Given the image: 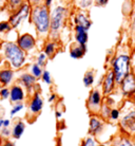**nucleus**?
Segmentation results:
<instances>
[{"label":"nucleus","mask_w":135,"mask_h":146,"mask_svg":"<svg viewBox=\"0 0 135 146\" xmlns=\"http://www.w3.org/2000/svg\"><path fill=\"white\" fill-rule=\"evenodd\" d=\"M51 7L52 9L50 10L51 22H50L49 38L59 40L62 30L65 29L67 23L69 22V19L72 16L74 7H70L68 4L57 3L56 5Z\"/></svg>","instance_id":"1"},{"label":"nucleus","mask_w":135,"mask_h":146,"mask_svg":"<svg viewBox=\"0 0 135 146\" xmlns=\"http://www.w3.org/2000/svg\"><path fill=\"white\" fill-rule=\"evenodd\" d=\"M29 19L30 22L33 25L38 38L47 39L50 33V22H51L50 7H47L44 3L32 7Z\"/></svg>","instance_id":"2"},{"label":"nucleus","mask_w":135,"mask_h":146,"mask_svg":"<svg viewBox=\"0 0 135 146\" xmlns=\"http://www.w3.org/2000/svg\"><path fill=\"white\" fill-rule=\"evenodd\" d=\"M1 54L12 69L19 70L26 65V53L16 41H2Z\"/></svg>","instance_id":"3"},{"label":"nucleus","mask_w":135,"mask_h":146,"mask_svg":"<svg viewBox=\"0 0 135 146\" xmlns=\"http://www.w3.org/2000/svg\"><path fill=\"white\" fill-rule=\"evenodd\" d=\"M112 70L116 84H121V80L131 72V55L128 51H121L117 53L112 62Z\"/></svg>","instance_id":"4"},{"label":"nucleus","mask_w":135,"mask_h":146,"mask_svg":"<svg viewBox=\"0 0 135 146\" xmlns=\"http://www.w3.org/2000/svg\"><path fill=\"white\" fill-rule=\"evenodd\" d=\"M31 10H32V7L26 1V2H24L21 7H19L17 11L13 12V13H11V14L9 15V21L11 23L13 30L18 29L19 27L21 26L26 19L30 18Z\"/></svg>","instance_id":"5"},{"label":"nucleus","mask_w":135,"mask_h":146,"mask_svg":"<svg viewBox=\"0 0 135 146\" xmlns=\"http://www.w3.org/2000/svg\"><path fill=\"white\" fill-rule=\"evenodd\" d=\"M71 18H72L74 26H79L81 28L86 29L87 31H89V30L91 29L92 20H91V17H90V11L75 10L74 9Z\"/></svg>","instance_id":"6"},{"label":"nucleus","mask_w":135,"mask_h":146,"mask_svg":"<svg viewBox=\"0 0 135 146\" xmlns=\"http://www.w3.org/2000/svg\"><path fill=\"white\" fill-rule=\"evenodd\" d=\"M16 42L26 53L32 52L37 46L36 37L32 35L31 33H22L18 35Z\"/></svg>","instance_id":"7"},{"label":"nucleus","mask_w":135,"mask_h":146,"mask_svg":"<svg viewBox=\"0 0 135 146\" xmlns=\"http://www.w3.org/2000/svg\"><path fill=\"white\" fill-rule=\"evenodd\" d=\"M87 106L92 113L100 112V108L102 106V93L98 89H94L90 92L87 101Z\"/></svg>","instance_id":"8"},{"label":"nucleus","mask_w":135,"mask_h":146,"mask_svg":"<svg viewBox=\"0 0 135 146\" xmlns=\"http://www.w3.org/2000/svg\"><path fill=\"white\" fill-rule=\"evenodd\" d=\"M124 96H132L135 94V73L130 72L119 84Z\"/></svg>","instance_id":"9"},{"label":"nucleus","mask_w":135,"mask_h":146,"mask_svg":"<svg viewBox=\"0 0 135 146\" xmlns=\"http://www.w3.org/2000/svg\"><path fill=\"white\" fill-rule=\"evenodd\" d=\"M43 108V99L39 92H34L29 103V113L32 115H38Z\"/></svg>","instance_id":"10"},{"label":"nucleus","mask_w":135,"mask_h":146,"mask_svg":"<svg viewBox=\"0 0 135 146\" xmlns=\"http://www.w3.org/2000/svg\"><path fill=\"white\" fill-rule=\"evenodd\" d=\"M26 89L20 84H14L10 88V101L11 103H20L26 100Z\"/></svg>","instance_id":"11"},{"label":"nucleus","mask_w":135,"mask_h":146,"mask_svg":"<svg viewBox=\"0 0 135 146\" xmlns=\"http://www.w3.org/2000/svg\"><path fill=\"white\" fill-rule=\"evenodd\" d=\"M115 85H116V80H115L113 70L111 69L106 73L102 80V93L105 95H110L114 91Z\"/></svg>","instance_id":"12"},{"label":"nucleus","mask_w":135,"mask_h":146,"mask_svg":"<svg viewBox=\"0 0 135 146\" xmlns=\"http://www.w3.org/2000/svg\"><path fill=\"white\" fill-rule=\"evenodd\" d=\"M36 82H37V78L35 76H33L30 72L21 73L18 77V83L28 92L33 91L35 86H36Z\"/></svg>","instance_id":"13"},{"label":"nucleus","mask_w":135,"mask_h":146,"mask_svg":"<svg viewBox=\"0 0 135 146\" xmlns=\"http://www.w3.org/2000/svg\"><path fill=\"white\" fill-rule=\"evenodd\" d=\"M121 127L128 132H135V109L130 110L121 117Z\"/></svg>","instance_id":"14"},{"label":"nucleus","mask_w":135,"mask_h":146,"mask_svg":"<svg viewBox=\"0 0 135 146\" xmlns=\"http://www.w3.org/2000/svg\"><path fill=\"white\" fill-rule=\"evenodd\" d=\"M15 78V71L11 67H4L0 69V84L2 87H7L13 83Z\"/></svg>","instance_id":"15"},{"label":"nucleus","mask_w":135,"mask_h":146,"mask_svg":"<svg viewBox=\"0 0 135 146\" xmlns=\"http://www.w3.org/2000/svg\"><path fill=\"white\" fill-rule=\"evenodd\" d=\"M73 31L75 42L78 44H81V46H87L89 41V31H87L86 29L79 26H74Z\"/></svg>","instance_id":"16"},{"label":"nucleus","mask_w":135,"mask_h":146,"mask_svg":"<svg viewBox=\"0 0 135 146\" xmlns=\"http://www.w3.org/2000/svg\"><path fill=\"white\" fill-rule=\"evenodd\" d=\"M58 40H55V39H50L47 38L44 41L43 44V50L42 51L45 53L49 58H53L56 53H57V50H58Z\"/></svg>","instance_id":"17"},{"label":"nucleus","mask_w":135,"mask_h":146,"mask_svg":"<svg viewBox=\"0 0 135 146\" xmlns=\"http://www.w3.org/2000/svg\"><path fill=\"white\" fill-rule=\"evenodd\" d=\"M87 53V46H81L78 44H72L70 46L69 54L71 58L73 59H80L82 58Z\"/></svg>","instance_id":"18"},{"label":"nucleus","mask_w":135,"mask_h":146,"mask_svg":"<svg viewBox=\"0 0 135 146\" xmlns=\"http://www.w3.org/2000/svg\"><path fill=\"white\" fill-rule=\"evenodd\" d=\"M103 128V122L101 119H99L96 115H93L90 119V124H89V132L93 135H98L99 132H101Z\"/></svg>","instance_id":"19"},{"label":"nucleus","mask_w":135,"mask_h":146,"mask_svg":"<svg viewBox=\"0 0 135 146\" xmlns=\"http://www.w3.org/2000/svg\"><path fill=\"white\" fill-rule=\"evenodd\" d=\"M24 130H26V124H24V122L21 120H18L13 125V128H12V137L16 140L20 139L22 137V135H23Z\"/></svg>","instance_id":"20"},{"label":"nucleus","mask_w":135,"mask_h":146,"mask_svg":"<svg viewBox=\"0 0 135 146\" xmlns=\"http://www.w3.org/2000/svg\"><path fill=\"white\" fill-rule=\"evenodd\" d=\"M94 5V0H74L73 7L75 10H86L90 11V9Z\"/></svg>","instance_id":"21"},{"label":"nucleus","mask_w":135,"mask_h":146,"mask_svg":"<svg viewBox=\"0 0 135 146\" xmlns=\"http://www.w3.org/2000/svg\"><path fill=\"white\" fill-rule=\"evenodd\" d=\"M26 1H28V0H7V10L9 11V13L11 14L13 12L17 11L19 7H21L24 2H26Z\"/></svg>","instance_id":"22"},{"label":"nucleus","mask_w":135,"mask_h":146,"mask_svg":"<svg viewBox=\"0 0 135 146\" xmlns=\"http://www.w3.org/2000/svg\"><path fill=\"white\" fill-rule=\"evenodd\" d=\"M94 80H95V71L94 70H88L87 72L84 73V87H91L92 85L94 84Z\"/></svg>","instance_id":"23"},{"label":"nucleus","mask_w":135,"mask_h":146,"mask_svg":"<svg viewBox=\"0 0 135 146\" xmlns=\"http://www.w3.org/2000/svg\"><path fill=\"white\" fill-rule=\"evenodd\" d=\"M42 72H43V68L40 67L37 62H34L31 65L30 67V73L35 76L38 80V78H41V75H42Z\"/></svg>","instance_id":"24"},{"label":"nucleus","mask_w":135,"mask_h":146,"mask_svg":"<svg viewBox=\"0 0 135 146\" xmlns=\"http://www.w3.org/2000/svg\"><path fill=\"white\" fill-rule=\"evenodd\" d=\"M12 30H13V28H12L11 23L9 21V19H7V20H1V21H0V35L10 33Z\"/></svg>","instance_id":"25"},{"label":"nucleus","mask_w":135,"mask_h":146,"mask_svg":"<svg viewBox=\"0 0 135 146\" xmlns=\"http://www.w3.org/2000/svg\"><path fill=\"white\" fill-rule=\"evenodd\" d=\"M23 108H24V104H23V102L15 103L14 105H13V107H12L11 111H10V117H15L17 113H19L21 110H23Z\"/></svg>","instance_id":"26"},{"label":"nucleus","mask_w":135,"mask_h":146,"mask_svg":"<svg viewBox=\"0 0 135 146\" xmlns=\"http://www.w3.org/2000/svg\"><path fill=\"white\" fill-rule=\"evenodd\" d=\"M47 58H49V57L45 55V53H44L43 51H41V52H39V53H38V55H37L36 62L40 67L44 68V67H45V65H47Z\"/></svg>","instance_id":"27"},{"label":"nucleus","mask_w":135,"mask_h":146,"mask_svg":"<svg viewBox=\"0 0 135 146\" xmlns=\"http://www.w3.org/2000/svg\"><path fill=\"white\" fill-rule=\"evenodd\" d=\"M41 80H42V82H43L44 84H47V85H52V83H53L51 73L49 72L47 70H43L42 75H41Z\"/></svg>","instance_id":"28"},{"label":"nucleus","mask_w":135,"mask_h":146,"mask_svg":"<svg viewBox=\"0 0 135 146\" xmlns=\"http://www.w3.org/2000/svg\"><path fill=\"white\" fill-rule=\"evenodd\" d=\"M121 117V110L117 109V108H112L111 112H110V117L112 121H117Z\"/></svg>","instance_id":"29"},{"label":"nucleus","mask_w":135,"mask_h":146,"mask_svg":"<svg viewBox=\"0 0 135 146\" xmlns=\"http://www.w3.org/2000/svg\"><path fill=\"white\" fill-rule=\"evenodd\" d=\"M0 99L1 100L10 99V88L2 87L1 89H0Z\"/></svg>","instance_id":"30"},{"label":"nucleus","mask_w":135,"mask_h":146,"mask_svg":"<svg viewBox=\"0 0 135 146\" xmlns=\"http://www.w3.org/2000/svg\"><path fill=\"white\" fill-rule=\"evenodd\" d=\"M0 130H1L0 135H2V138H4V139H7L9 137L12 135V129H10V127H3L1 128Z\"/></svg>","instance_id":"31"},{"label":"nucleus","mask_w":135,"mask_h":146,"mask_svg":"<svg viewBox=\"0 0 135 146\" xmlns=\"http://www.w3.org/2000/svg\"><path fill=\"white\" fill-rule=\"evenodd\" d=\"M115 146H132V143L129 139L124 138V139H121L119 142H117Z\"/></svg>","instance_id":"32"},{"label":"nucleus","mask_w":135,"mask_h":146,"mask_svg":"<svg viewBox=\"0 0 135 146\" xmlns=\"http://www.w3.org/2000/svg\"><path fill=\"white\" fill-rule=\"evenodd\" d=\"M109 3V0H94V5L95 7H103Z\"/></svg>","instance_id":"33"},{"label":"nucleus","mask_w":135,"mask_h":146,"mask_svg":"<svg viewBox=\"0 0 135 146\" xmlns=\"http://www.w3.org/2000/svg\"><path fill=\"white\" fill-rule=\"evenodd\" d=\"M82 146H97V145H96V142H95V140L93 138H88L84 142Z\"/></svg>","instance_id":"34"},{"label":"nucleus","mask_w":135,"mask_h":146,"mask_svg":"<svg viewBox=\"0 0 135 146\" xmlns=\"http://www.w3.org/2000/svg\"><path fill=\"white\" fill-rule=\"evenodd\" d=\"M28 2L31 4V7H36V5L43 4L44 0H28Z\"/></svg>","instance_id":"35"},{"label":"nucleus","mask_w":135,"mask_h":146,"mask_svg":"<svg viewBox=\"0 0 135 146\" xmlns=\"http://www.w3.org/2000/svg\"><path fill=\"white\" fill-rule=\"evenodd\" d=\"M7 0H0V12L7 10Z\"/></svg>","instance_id":"36"},{"label":"nucleus","mask_w":135,"mask_h":146,"mask_svg":"<svg viewBox=\"0 0 135 146\" xmlns=\"http://www.w3.org/2000/svg\"><path fill=\"white\" fill-rule=\"evenodd\" d=\"M10 126H11V120H10V119H4L3 127H10Z\"/></svg>","instance_id":"37"},{"label":"nucleus","mask_w":135,"mask_h":146,"mask_svg":"<svg viewBox=\"0 0 135 146\" xmlns=\"http://www.w3.org/2000/svg\"><path fill=\"white\" fill-rule=\"evenodd\" d=\"M53 2H54V0H44L43 3L45 4L47 7H50V9H51V7L53 5Z\"/></svg>","instance_id":"38"},{"label":"nucleus","mask_w":135,"mask_h":146,"mask_svg":"<svg viewBox=\"0 0 135 146\" xmlns=\"http://www.w3.org/2000/svg\"><path fill=\"white\" fill-rule=\"evenodd\" d=\"M56 100V94L55 93H52L51 95H50V98H49V103H53Z\"/></svg>","instance_id":"39"},{"label":"nucleus","mask_w":135,"mask_h":146,"mask_svg":"<svg viewBox=\"0 0 135 146\" xmlns=\"http://www.w3.org/2000/svg\"><path fill=\"white\" fill-rule=\"evenodd\" d=\"M1 146H15V144L11 141H5L4 143H2V145Z\"/></svg>","instance_id":"40"},{"label":"nucleus","mask_w":135,"mask_h":146,"mask_svg":"<svg viewBox=\"0 0 135 146\" xmlns=\"http://www.w3.org/2000/svg\"><path fill=\"white\" fill-rule=\"evenodd\" d=\"M3 120L4 119L0 117V129H1V128H3Z\"/></svg>","instance_id":"41"},{"label":"nucleus","mask_w":135,"mask_h":146,"mask_svg":"<svg viewBox=\"0 0 135 146\" xmlns=\"http://www.w3.org/2000/svg\"><path fill=\"white\" fill-rule=\"evenodd\" d=\"M56 117H57V119L61 117V112H60V111H58V110L56 111Z\"/></svg>","instance_id":"42"},{"label":"nucleus","mask_w":135,"mask_h":146,"mask_svg":"<svg viewBox=\"0 0 135 146\" xmlns=\"http://www.w3.org/2000/svg\"><path fill=\"white\" fill-rule=\"evenodd\" d=\"M2 143H3V138H2V135H0V145H2Z\"/></svg>","instance_id":"43"},{"label":"nucleus","mask_w":135,"mask_h":146,"mask_svg":"<svg viewBox=\"0 0 135 146\" xmlns=\"http://www.w3.org/2000/svg\"><path fill=\"white\" fill-rule=\"evenodd\" d=\"M1 44H2V42H1V41H0V49H1Z\"/></svg>","instance_id":"44"},{"label":"nucleus","mask_w":135,"mask_h":146,"mask_svg":"<svg viewBox=\"0 0 135 146\" xmlns=\"http://www.w3.org/2000/svg\"><path fill=\"white\" fill-rule=\"evenodd\" d=\"M1 88H2V85H1V84H0V89H1Z\"/></svg>","instance_id":"45"},{"label":"nucleus","mask_w":135,"mask_h":146,"mask_svg":"<svg viewBox=\"0 0 135 146\" xmlns=\"http://www.w3.org/2000/svg\"><path fill=\"white\" fill-rule=\"evenodd\" d=\"M133 72H134V73H135V70H134V71H133Z\"/></svg>","instance_id":"46"},{"label":"nucleus","mask_w":135,"mask_h":146,"mask_svg":"<svg viewBox=\"0 0 135 146\" xmlns=\"http://www.w3.org/2000/svg\"><path fill=\"white\" fill-rule=\"evenodd\" d=\"M100 146H105V145H100Z\"/></svg>","instance_id":"47"},{"label":"nucleus","mask_w":135,"mask_h":146,"mask_svg":"<svg viewBox=\"0 0 135 146\" xmlns=\"http://www.w3.org/2000/svg\"><path fill=\"white\" fill-rule=\"evenodd\" d=\"M0 62H1V59H0Z\"/></svg>","instance_id":"48"},{"label":"nucleus","mask_w":135,"mask_h":146,"mask_svg":"<svg viewBox=\"0 0 135 146\" xmlns=\"http://www.w3.org/2000/svg\"><path fill=\"white\" fill-rule=\"evenodd\" d=\"M0 146H1V145H0Z\"/></svg>","instance_id":"49"}]
</instances>
